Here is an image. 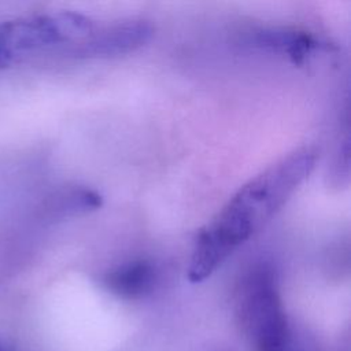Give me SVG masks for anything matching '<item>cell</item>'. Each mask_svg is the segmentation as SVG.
Masks as SVG:
<instances>
[{"label": "cell", "mask_w": 351, "mask_h": 351, "mask_svg": "<svg viewBox=\"0 0 351 351\" xmlns=\"http://www.w3.org/2000/svg\"><path fill=\"white\" fill-rule=\"evenodd\" d=\"M315 159L314 149H296L244 184L197 234L188 267L189 281H204L256 233L308 177Z\"/></svg>", "instance_id": "1"}, {"label": "cell", "mask_w": 351, "mask_h": 351, "mask_svg": "<svg viewBox=\"0 0 351 351\" xmlns=\"http://www.w3.org/2000/svg\"><path fill=\"white\" fill-rule=\"evenodd\" d=\"M237 315L259 351H282L293 339L276 273L267 263L255 265L243 277L237 292Z\"/></svg>", "instance_id": "2"}, {"label": "cell", "mask_w": 351, "mask_h": 351, "mask_svg": "<svg viewBox=\"0 0 351 351\" xmlns=\"http://www.w3.org/2000/svg\"><path fill=\"white\" fill-rule=\"evenodd\" d=\"M152 36V26L141 19L112 22L95 26L93 30L75 47L71 56L108 58L134 51Z\"/></svg>", "instance_id": "3"}, {"label": "cell", "mask_w": 351, "mask_h": 351, "mask_svg": "<svg viewBox=\"0 0 351 351\" xmlns=\"http://www.w3.org/2000/svg\"><path fill=\"white\" fill-rule=\"evenodd\" d=\"M155 280L156 273L149 262L132 261L106 274L104 285L117 296L134 299L149 293Z\"/></svg>", "instance_id": "4"}, {"label": "cell", "mask_w": 351, "mask_h": 351, "mask_svg": "<svg viewBox=\"0 0 351 351\" xmlns=\"http://www.w3.org/2000/svg\"><path fill=\"white\" fill-rule=\"evenodd\" d=\"M248 41L259 48L282 52L293 63H302L317 47V41L310 34L287 29H259L250 33Z\"/></svg>", "instance_id": "5"}, {"label": "cell", "mask_w": 351, "mask_h": 351, "mask_svg": "<svg viewBox=\"0 0 351 351\" xmlns=\"http://www.w3.org/2000/svg\"><path fill=\"white\" fill-rule=\"evenodd\" d=\"M100 206L101 197L96 192L85 188H73L60 192L55 197L52 210L60 215H73L95 210Z\"/></svg>", "instance_id": "6"}, {"label": "cell", "mask_w": 351, "mask_h": 351, "mask_svg": "<svg viewBox=\"0 0 351 351\" xmlns=\"http://www.w3.org/2000/svg\"><path fill=\"white\" fill-rule=\"evenodd\" d=\"M12 53L5 48V45L3 44V41L0 40V69L3 67H7L11 60H12Z\"/></svg>", "instance_id": "7"}, {"label": "cell", "mask_w": 351, "mask_h": 351, "mask_svg": "<svg viewBox=\"0 0 351 351\" xmlns=\"http://www.w3.org/2000/svg\"><path fill=\"white\" fill-rule=\"evenodd\" d=\"M0 351H11V350H10V348H8V347H7V346L0 340Z\"/></svg>", "instance_id": "8"}]
</instances>
